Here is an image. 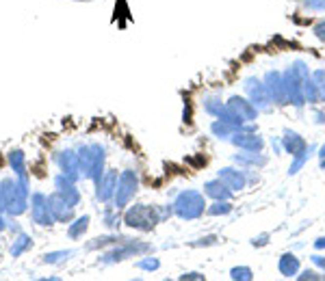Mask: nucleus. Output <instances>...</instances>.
<instances>
[]
</instances>
